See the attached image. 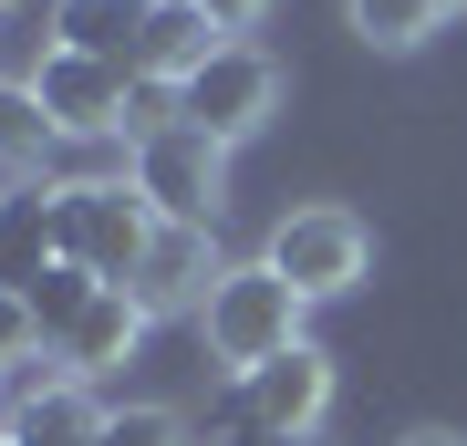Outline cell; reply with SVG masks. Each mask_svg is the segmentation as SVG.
Instances as JSON below:
<instances>
[{
  "mask_svg": "<svg viewBox=\"0 0 467 446\" xmlns=\"http://www.w3.org/2000/svg\"><path fill=\"white\" fill-rule=\"evenodd\" d=\"M301 312H312V301H301L270 260H239L229 281L208 291L198 332H208V353H218L229 374H260V364H281V353L301 343Z\"/></svg>",
  "mask_w": 467,
  "mask_h": 446,
  "instance_id": "cell-1",
  "label": "cell"
},
{
  "mask_svg": "<svg viewBox=\"0 0 467 446\" xmlns=\"http://www.w3.org/2000/svg\"><path fill=\"white\" fill-rule=\"evenodd\" d=\"M156 239V208L135 198V177H63V260L94 270V281H135V260H146Z\"/></svg>",
  "mask_w": 467,
  "mask_h": 446,
  "instance_id": "cell-2",
  "label": "cell"
},
{
  "mask_svg": "<svg viewBox=\"0 0 467 446\" xmlns=\"http://www.w3.org/2000/svg\"><path fill=\"white\" fill-rule=\"evenodd\" d=\"M260 260L281 270L301 301H333V291H353V281H364L374 239H364V218H353V208H291L281 229H270V249H260Z\"/></svg>",
  "mask_w": 467,
  "mask_h": 446,
  "instance_id": "cell-3",
  "label": "cell"
},
{
  "mask_svg": "<svg viewBox=\"0 0 467 446\" xmlns=\"http://www.w3.org/2000/svg\"><path fill=\"white\" fill-rule=\"evenodd\" d=\"M177 104H187V125H198L208 146H239V135H260L270 104H281V63H270L260 42H229L208 73L177 83Z\"/></svg>",
  "mask_w": 467,
  "mask_h": 446,
  "instance_id": "cell-4",
  "label": "cell"
},
{
  "mask_svg": "<svg viewBox=\"0 0 467 446\" xmlns=\"http://www.w3.org/2000/svg\"><path fill=\"white\" fill-rule=\"evenodd\" d=\"M135 198H146L156 218H177V229H208L218 218V177H229V146H208L198 125H167V135H146L135 146Z\"/></svg>",
  "mask_w": 467,
  "mask_h": 446,
  "instance_id": "cell-5",
  "label": "cell"
},
{
  "mask_svg": "<svg viewBox=\"0 0 467 446\" xmlns=\"http://www.w3.org/2000/svg\"><path fill=\"white\" fill-rule=\"evenodd\" d=\"M229 415H250V426H281V436H312L322 415H333V364H322V343H291L281 364L239 374V384H229V405H218V426H229Z\"/></svg>",
  "mask_w": 467,
  "mask_h": 446,
  "instance_id": "cell-6",
  "label": "cell"
},
{
  "mask_svg": "<svg viewBox=\"0 0 467 446\" xmlns=\"http://www.w3.org/2000/svg\"><path fill=\"white\" fill-rule=\"evenodd\" d=\"M229 281V260L208 249V229H177V218H156V239H146V260H135V301H146V322L156 312H208V291Z\"/></svg>",
  "mask_w": 467,
  "mask_h": 446,
  "instance_id": "cell-7",
  "label": "cell"
},
{
  "mask_svg": "<svg viewBox=\"0 0 467 446\" xmlns=\"http://www.w3.org/2000/svg\"><path fill=\"white\" fill-rule=\"evenodd\" d=\"M125 94H135V73L84 63V52H52L42 83H32V104H42L52 135H125Z\"/></svg>",
  "mask_w": 467,
  "mask_h": 446,
  "instance_id": "cell-8",
  "label": "cell"
},
{
  "mask_svg": "<svg viewBox=\"0 0 467 446\" xmlns=\"http://www.w3.org/2000/svg\"><path fill=\"white\" fill-rule=\"evenodd\" d=\"M52 270H63V187H52V177H21L11 198H0V291L32 301Z\"/></svg>",
  "mask_w": 467,
  "mask_h": 446,
  "instance_id": "cell-9",
  "label": "cell"
},
{
  "mask_svg": "<svg viewBox=\"0 0 467 446\" xmlns=\"http://www.w3.org/2000/svg\"><path fill=\"white\" fill-rule=\"evenodd\" d=\"M146 11H156V0H52V52L146 73Z\"/></svg>",
  "mask_w": 467,
  "mask_h": 446,
  "instance_id": "cell-10",
  "label": "cell"
},
{
  "mask_svg": "<svg viewBox=\"0 0 467 446\" xmlns=\"http://www.w3.org/2000/svg\"><path fill=\"white\" fill-rule=\"evenodd\" d=\"M135 343H146V301L104 281V291L84 301V322H73V332H63L52 353H63V374H73V384H94V374H115V364H125Z\"/></svg>",
  "mask_w": 467,
  "mask_h": 446,
  "instance_id": "cell-11",
  "label": "cell"
},
{
  "mask_svg": "<svg viewBox=\"0 0 467 446\" xmlns=\"http://www.w3.org/2000/svg\"><path fill=\"white\" fill-rule=\"evenodd\" d=\"M218 52H229V32L198 11V0H156L146 11V73L156 83H187V73H208Z\"/></svg>",
  "mask_w": 467,
  "mask_h": 446,
  "instance_id": "cell-12",
  "label": "cell"
},
{
  "mask_svg": "<svg viewBox=\"0 0 467 446\" xmlns=\"http://www.w3.org/2000/svg\"><path fill=\"white\" fill-rule=\"evenodd\" d=\"M0 436H11V446H94L104 436V405L84 395V384H63V395H42L21 426H0Z\"/></svg>",
  "mask_w": 467,
  "mask_h": 446,
  "instance_id": "cell-13",
  "label": "cell"
},
{
  "mask_svg": "<svg viewBox=\"0 0 467 446\" xmlns=\"http://www.w3.org/2000/svg\"><path fill=\"white\" fill-rule=\"evenodd\" d=\"M343 11H353V32H364L374 52H416L436 32V0H343Z\"/></svg>",
  "mask_w": 467,
  "mask_h": 446,
  "instance_id": "cell-14",
  "label": "cell"
},
{
  "mask_svg": "<svg viewBox=\"0 0 467 446\" xmlns=\"http://www.w3.org/2000/svg\"><path fill=\"white\" fill-rule=\"evenodd\" d=\"M94 291H104V281H94V270H73V260H63V270H52V281L32 291V322H42V343H63V332H73V322H84V301H94Z\"/></svg>",
  "mask_w": 467,
  "mask_h": 446,
  "instance_id": "cell-15",
  "label": "cell"
},
{
  "mask_svg": "<svg viewBox=\"0 0 467 446\" xmlns=\"http://www.w3.org/2000/svg\"><path fill=\"white\" fill-rule=\"evenodd\" d=\"M94 446H187L177 436V415L167 405H125V415H104V436Z\"/></svg>",
  "mask_w": 467,
  "mask_h": 446,
  "instance_id": "cell-16",
  "label": "cell"
},
{
  "mask_svg": "<svg viewBox=\"0 0 467 446\" xmlns=\"http://www.w3.org/2000/svg\"><path fill=\"white\" fill-rule=\"evenodd\" d=\"M42 135H52V125H42V104H32V83H0V156H32Z\"/></svg>",
  "mask_w": 467,
  "mask_h": 446,
  "instance_id": "cell-17",
  "label": "cell"
},
{
  "mask_svg": "<svg viewBox=\"0 0 467 446\" xmlns=\"http://www.w3.org/2000/svg\"><path fill=\"white\" fill-rule=\"evenodd\" d=\"M21 353H42V322L21 291H0V364H21Z\"/></svg>",
  "mask_w": 467,
  "mask_h": 446,
  "instance_id": "cell-18",
  "label": "cell"
},
{
  "mask_svg": "<svg viewBox=\"0 0 467 446\" xmlns=\"http://www.w3.org/2000/svg\"><path fill=\"white\" fill-rule=\"evenodd\" d=\"M229 446H312V436H281V426H250V415H229V426H218Z\"/></svg>",
  "mask_w": 467,
  "mask_h": 446,
  "instance_id": "cell-19",
  "label": "cell"
},
{
  "mask_svg": "<svg viewBox=\"0 0 467 446\" xmlns=\"http://www.w3.org/2000/svg\"><path fill=\"white\" fill-rule=\"evenodd\" d=\"M198 11H208V21H218V32H250V21H260V11H270V0H198Z\"/></svg>",
  "mask_w": 467,
  "mask_h": 446,
  "instance_id": "cell-20",
  "label": "cell"
},
{
  "mask_svg": "<svg viewBox=\"0 0 467 446\" xmlns=\"http://www.w3.org/2000/svg\"><path fill=\"white\" fill-rule=\"evenodd\" d=\"M405 446H467V436H447V426H416V436H405Z\"/></svg>",
  "mask_w": 467,
  "mask_h": 446,
  "instance_id": "cell-21",
  "label": "cell"
},
{
  "mask_svg": "<svg viewBox=\"0 0 467 446\" xmlns=\"http://www.w3.org/2000/svg\"><path fill=\"white\" fill-rule=\"evenodd\" d=\"M447 11H467V0H436V21H447Z\"/></svg>",
  "mask_w": 467,
  "mask_h": 446,
  "instance_id": "cell-22",
  "label": "cell"
},
{
  "mask_svg": "<svg viewBox=\"0 0 467 446\" xmlns=\"http://www.w3.org/2000/svg\"><path fill=\"white\" fill-rule=\"evenodd\" d=\"M0 11H11V0H0Z\"/></svg>",
  "mask_w": 467,
  "mask_h": 446,
  "instance_id": "cell-23",
  "label": "cell"
},
{
  "mask_svg": "<svg viewBox=\"0 0 467 446\" xmlns=\"http://www.w3.org/2000/svg\"><path fill=\"white\" fill-rule=\"evenodd\" d=\"M0 446H11V436H0Z\"/></svg>",
  "mask_w": 467,
  "mask_h": 446,
  "instance_id": "cell-24",
  "label": "cell"
}]
</instances>
